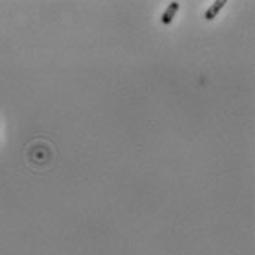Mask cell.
I'll list each match as a JSON object with an SVG mask.
<instances>
[{
    "mask_svg": "<svg viewBox=\"0 0 255 255\" xmlns=\"http://www.w3.org/2000/svg\"><path fill=\"white\" fill-rule=\"evenodd\" d=\"M178 9H179V3H178V1H170V6L167 7V10L162 13V18H161V21H162V24H164L165 27L170 25V22L173 21V18H175Z\"/></svg>",
    "mask_w": 255,
    "mask_h": 255,
    "instance_id": "cell-1",
    "label": "cell"
},
{
    "mask_svg": "<svg viewBox=\"0 0 255 255\" xmlns=\"http://www.w3.org/2000/svg\"><path fill=\"white\" fill-rule=\"evenodd\" d=\"M226 4H227V1H226V0H217V1H214V3H212V6L205 12V19L212 21L215 16H218V13L221 12V9H223Z\"/></svg>",
    "mask_w": 255,
    "mask_h": 255,
    "instance_id": "cell-2",
    "label": "cell"
}]
</instances>
